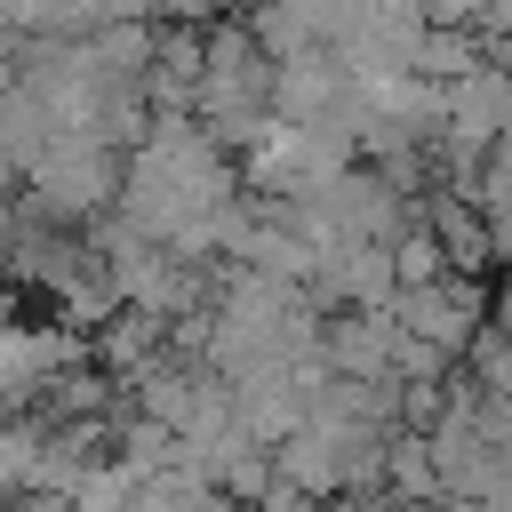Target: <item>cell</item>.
Listing matches in <instances>:
<instances>
[{
	"label": "cell",
	"mask_w": 512,
	"mask_h": 512,
	"mask_svg": "<svg viewBox=\"0 0 512 512\" xmlns=\"http://www.w3.org/2000/svg\"><path fill=\"white\" fill-rule=\"evenodd\" d=\"M64 360H72V344H64L56 328L0 320V408H24V400H40L48 384H64Z\"/></svg>",
	"instance_id": "6da1fadb"
},
{
	"label": "cell",
	"mask_w": 512,
	"mask_h": 512,
	"mask_svg": "<svg viewBox=\"0 0 512 512\" xmlns=\"http://www.w3.org/2000/svg\"><path fill=\"white\" fill-rule=\"evenodd\" d=\"M504 328H512V280H504Z\"/></svg>",
	"instance_id": "7a4b0ae2"
}]
</instances>
